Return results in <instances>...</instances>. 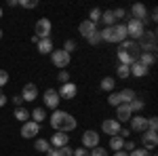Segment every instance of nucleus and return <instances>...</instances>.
I'll use <instances>...</instances> for the list:
<instances>
[{"label":"nucleus","mask_w":158,"mask_h":156,"mask_svg":"<svg viewBox=\"0 0 158 156\" xmlns=\"http://www.w3.org/2000/svg\"><path fill=\"white\" fill-rule=\"evenodd\" d=\"M51 127L55 131H61V133H70L76 129V118L72 114L63 112V110H55L53 116H51Z\"/></svg>","instance_id":"1"},{"label":"nucleus","mask_w":158,"mask_h":156,"mask_svg":"<svg viewBox=\"0 0 158 156\" xmlns=\"http://www.w3.org/2000/svg\"><path fill=\"white\" fill-rule=\"evenodd\" d=\"M101 42H124L127 40V25L124 23H116L112 27H103L101 32Z\"/></svg>","instance_id":"2"},{"label":"nucleus","mask_w":158,"mask_h":156,"mask_svg":"<svg viewBox=\"0 0 158 156\" xmlns=\"http://www.w3.org/2000/svg\"><path fill=\"white\" fill-rule=\"evenodd\" d=\"M141 42H137L141 51H150L156 53V32H143V36L139 38Z\"/></svg>","instance_id":"3"},{"label":"nucleus","mask_w":158,"mask_h":156,"mask_svg":"<svg viewBox=\"0 0 158 156\" xmlns=\"http://www.w3.org/2000/svg\"><path fill=\"white\" fill-rule=\"evenodd\" d=\"M124 25H127V34L131 38H135V40H139V38L143 36V32H146L143 23L137 21V19H129V23H124Z\"/></svg>","instance_id":"4"},{"label":"nucleus","mask_w":158,"mask_h":156,"mask_svg":"<svg viewBox=\"0 0 158 156\" xmlns=\"http://www.w3.org/2000/svg\"><path fill=\"white\" fill-rule=\"evenodd\" d=\"M70 59H72V57H70L63 48L51 53V61H53V65H55V68H68V65H70Z\"/></svg>","instance_id":"5"},{"label":"nucleus","mask_w":158,"mask_h":156,"mask_svg":"<svg viewBox=\"0 0 158 156\" xmlns=\"http://www.w3.org/2000/svg\"><path fill=\"white\" fill-rule=\"evenodd\" d=\"M34 30H36V34H34V36H38L40 40H42V38H49L51 30H53V23H51L47 17H42V19H38V21H36Z\"/></svg>","instance_id":"6"},{"label":"nucleus","mask_w":158,"mask_h":156,"mask_svg":"<svg viewBox=\"0 0 158 156\" xmlns=\"http://www.w3.org/2000/svg\"><path fill=\"white\" fill-rule=\"evenodd\" d=\"M42 99H44V106L51 110H57L59 108V95H57V89H47L44 91V95H42Z\"/></svg>","instance_id":"7"},{"label":"nucleus","mask_w":158,"mask_h":156,"mask_svg":"<svg viewBox=\"0 0 158 156\" xmlns=\"http://www.w3.org/2000/svg\"><path fill=\"white\" fill-rule=\"evenodd\" d=\"M76 93H78V86H76L74 82H65V84H61L59 89H57L59 99H74Z\"/></svg>","instance_id":"8"},{"label":"nucleus","mask_w":158,"mask_h":156,"mask_svg":"<svg viewBox=\"0 0 158 156\" xmlns=\"http://www.w3.org/2000/svg\"><path fill=\"white\" fill-rule=\"evenodd\" d=\"M120 51H124L129 57H133L135 61H137V57H139V53H141V48H139V44L135 42V40H124V42H120Z\"/></svg>","instance_id":"9"},{"label":"nucleus","mask_w":158,"mask_h":156,"mask_svg":"<svg viewBox=\"0 0 158 156\" xmlns=\"http://www.w3.org/2000/svg\"><path fill=\"white\" fill-rule=\"evenodd\" d=\"M97 145H99V135H97V131H85V133H82V148L93 150V148H97Z\"/></svg>","instance_id":"10"},{"label":"nucleus","mask_w":158,"mask_h":156,"mask_svg":"<svg viewBox=\"0 0 158 156\" xmlns=\"http://www.w3.org/2000/svg\"><path fill=\"white\" fill-rule=\"evenodd\" d=\"M38 131H40V124H36L34 120H27V122H23V124H21V137H25V139L36 137Z\"/></svg>","instance_id":"11"},{"label":"nucleus","mask_w":158,"mask_h":156,"mask_svg":"<svg viewBox=\"0 0 158 156\" xmlns=\"http://www.w3.org/2000/svg\"><path fill=\"white\" fill-rule=\"evenodd\" d=\"M101 131L106 133V135H110V137H114V135H118V131H120V122L118 120H112V118L103 120L101 122Z\"/></svg>","instance_id":"12"},{"label":"nucleus","mask_w":158,"mask_h":156,"mask_svg":"<svg viewBox=\"0 0 158 156\" xmlns=\"http://www.w3.org/2000/svg\"><path fill=\"white\" fill-rule=\"evenodd\" d=\"M141 144H143V148L146 150H154L158 145V133L154 131H143V135H141Z\"/></svg>","instance_id":"13"},{"label":"nucleus","mask_w":158,"mask_h":156,"mask_svg":"<svg viewBox=\"0 0 158 156\" xmlns=\"http://www.w3.org/2000/svg\"><path fill=\"white\" fill-rule=\"evenodd\" d=\"M21 99H23V101H27V103H30V101H34V99H36L38 97V89H36V84L34 82H27V84H23V91H21Z\"/></svg>","instance_id":"14"},{"label":"nucleus","mask_w":158,"mask_h":156,"mask_svg":"<svg viewBox=\"0 0 158 156\" xmlns=\"http://www.w3.org/2000/svg\"><path fill=\"white\" fill-rule=\"evenodd\" d=\"M131 129L135 133H143L148 131V118L146 116H141V114H137V116H131Z\"/></svg>","instance_id":"15"},{"label":"nucleus","mask_w":158,"mask_h":156,"mask_svg":"<svg viewBox=\"0 0 158 156\" xmlns=\"http://www.w3.org/2000/svg\"><path fill=\"white\" fill-rule=\"evenodd\" d=\"M49 144H51V145H55V148H63V145H68V144H70V135H68V133L57 131L55 135H51Z\"/></svg>","instance_id":"16"},{"label":"nucleus","mask_w":158,"mask_h":156,"mask_svg":"<svg viewBox=\"0 0 158 156\" xmlns=\"http://www.w3.org/2000/svg\"><path fill=\"white\" fill-rule=\"evenodd\" d=\"M131 13H133V19H137V21H146L148 19V9L146 4H141V2H137V4H133V9H131Z\"/></svg>","instance_id":"17"},{"label":"nucleus","mask_w":158,"mask_h":156,"mask_svg":"<svg viewBox=\"0 0 158 156\" xmlns=\"http://www.w3.org/2000/svg\"><path fill=\"white\" fill-rule=\"evenodd\" d=\"M131 116H133V114H131V110H129L127 103H122V106L116 108V120H118V122H129Z\"/></svg>","instance_id":"18"},{"label":"nucleus","mask_w":158,"mask_h":156,"mask_svg":"<svg viewBox=\"0 0 158 156\" xmlns=\"http://www.w3.org/2000/svg\"><path fill=\"white\" fill-rule=\"evenodd\" d=\"M137 61L141 63V65H146V68H150L154 61H156V53H150V51H141L139 53V57H137Z\"/></svg>","instance_id":"19"},{"label":"nucleus","mask_w":158,"mask_h":156,"mask_svg":"<svg viewBox=\"0 0 158 156\" xmlns=\"http://www.w3.org/2000/svg\"><path fill=\"white\" fill-rule=\"evenodd\" d=\"M38 51H40L42 55L53 53V51H55V48H53V40H51V38H42V40H38Z\"/></svg>","instance_id":"20"},{"label":"nucleus","mask_w":158,"mask_h":156,"mask_svg":"<svg viewBox=\"0 0 158 156\" xmlns=\"http://www.w3.org/2000/svg\"><path fill=\"white\" fill-rule=\"evenodd\" d=\"M95 30H97V25H95V23H91L89 19H86V21H82V23L78 25V32H80V34H82L85 38L89 36V34H93Z\"/></svg>","instance_id":"21"},{"label":"nucleus","mask_w":158,"mask_h":156,"mask_svg":"<svg viewBox=\"0 0 158 156\" xmlns=\"http://www.w3.org/2000/svg\"><path fill=\"white\" fill-rule=\"evenodd\" d=\"M118 97H120V103H127V106H129L135 99V91L133 89H122L120 93H118Z\"/></svg>","instance_id":"22"},{"label":"nucleus","mask_w":158,"mask_h":156,"mask_svg":"<svg viewBox=\"0 0 158 156\" xmlns=\"http://www.w3.org/2000/svg\"><path fill=\"white\" fill-rule=\"evenodd\" d=\"M30 118L34 120L36 124H40V122H44V118H47V112H44V108H34L32 114H30Z\"/></svg>","instance_id":"23"},{"label":"nucleus","mask_w":158,"mask_h":156,"mask_svg":"<svg viewBox=\"0 0 158 156\" xmlns=\"http://www.w3.org/2000/svg\"><path fill=\"white\" fill-rule=\"evenodd\" d=\"M131 74L137 76V78H143V76L148 74V68H146V65H141L139 61H135L133 65H131Z\"/></svg>","instance_id":"24"},{"label":"nucleus","mask_w":158,"mask_h":156,"mask_svg":"<svg viewBox=\"0 0 158 156\" xmlns=\"http://www.w3.org/2000/svg\"><path fill=\"white\" fill-rule=\"evenodd\" d=\"M122 145H124V139H122L120 135H114V137H110V148H112L114 152H120Z\"/></svg>","instance_id":"25"},{"label":"nucleus","mask_w":158,"mask_h":156,"mask_svg":"<svg viewBox=\"0 0 158 156\" xmlns=\"http://www.w3.org/2000/svg\"><path fill=\"white\" fill-rule=\"evenodd\" d=\"M114 84H116V80L112 78V76H106V78H101V91H108V93H112L114 91Z\"/></svg>","instance_id":"26"},{"label":"nucleus","mask_w":158,"mask_h":156,"mask_svg":"<svg viewBox=\"0 0 158 156\" xmlns=\"http://www.w3.org/2000/svg\"><path fill=\"white\" fill-rule=\"evenodd\" d=\"M101 21L106 23V27H112V25H116V19H114V13H112V11L101 13Z\"/></svg>","instance_id":"27"},{"label":"nucleus","mask_w":158,"mask_h":156,"mask_svg":"<svg viewBox=\"0 0 158 156\" xmlns=\"http://www.w3.org/2000/svg\"><path fill=\"white\" fill-rule=\"evenodd\" d=\"M34 148H36L38 152H44V154H47L51 150V144H49V139H36V141H34Z\"/></svg>","instance_id":"28"},{"label":"nucleus","mask_w":158,"mask_h":156,"mask_svg":"<svg viewBox=\"0 0 158 156\" xmlns=\"http://www.w3.org/2000/svg\"><path fill=\"white\" fill-rule=\"evenodd\" d=\"M15 118L23 124V122H27V120H30V112H27L25 108H17V110H15Z\"/></svg>","instance_id":"29"},{"label":"nucleus","mask_w":158,"mask_h":156,"mask_svg":"<svg viewBox=\"0 0 158 156\" xmlns=\"http://www.w3.org/2000/svg\"><path fill=\"white\" fill-rule=\"evenodd\" d=\"M118 61H120L122 65H129V68H131V65L135 63V59H133V57H129V55H127L124 51H120V48H118Z\"/></svg>","instance_id":"30"},{"label":"nucleus","mask_w":158,"mask_h":156,"mask_svg":"<svg viewBox=\"0 0 158 156\" xmlns=\"http://www.w3.org/2000/svg\"><path fill=\"white\" fill-rule=\"evenodd\" d=\"M143 106H146V103H143L141 99H137V97H135L133 101L129 103V110H131V114H135V112H141V110H143Z\"/></svg>","instance_id":"31"},{"label":"nucleus","mask_w":158,"mask_h":156,"mask_svg":"<svg viewBox=\"0 0 158 156\" xmlns=\"http://www.w3.org/2000/svg\"><path fill=\"white\" fill-rule=\"evenodd\" d=\"M86 42H89V44H93V47L99 44V42H101V34H99V30H95L93 34H89V36H86Z\"/></svg>","instance_id":"32"},{"label":"nucleus","mask_w":158,"mask_h":156,"mask_svg":"<svg viewBox=\"0 0 158 156\" xmlns=\"http://www.w3.org/2000/svg\"><path fill=\"white\" fill-rule=\"evenodd\" d=\"M129 74H131V68H129V65H118V68H116V76H118V78H129Z\"/></svg>","instance_id":"33"},{"label":"nucleus","mask_w":158,"mask_h":156,"mask_svg":"<svg viewBox=\"0 0 158 156\" xmlns=\"http://www.w3.org/2000/svg\"><path fill=\"white\" fill-rule=\"evenodd\" d=\"M89 21L97 25V21H101V11H99V9H91V13H89Z\"/></svg>","instance_id":"34"},{"label":"nucleus","mask_w":158,"mask_h":156,"mask_svg":"<svg viewBox=\"0 0 158 156\" xmlns=\"http://www.w3.org/2000/svg\"><path fill=\"white\" fill-rule=\"evenodd\" d=\"M148 131L158 133V118L156 116H150V118H148Z\"/></svg>","instance_id":"35"},{"label":"nucleus","mask_w":158,"mask_h":156,"mask_svg":"<svg viewBox=\"0 0 158 156\" xmlns=\"http://www.w3.org/2000/svg\"><path fill=\"white\" fill-rule=\"evenodd\" d=\"M19 2V6H23V9H36L38 6V0H17Z\"/></svg>","instance_id":"36"},{"label":"nucleus","mask_w":158,"mask_h":156,"mask_svg":"<svg viewBox=\"0 0 158 156\" xmlns=\"http://www.w3.org/2000/svg\"><path fill=\"white\" fill-rule=\"evenodd\" d=\"M108 103H110V106H114V108L122 106V103H120V97H118V93H110V97H108Z\"/></svg>","instance_id":"37"},{"label":"nucleus","mask_w":158,"mask_h":156,"mask_svg":"<svg viewBox=\"0 0 158 156\" xmlns=\"http://www.w3.org/2000/svg\"><path fill=\"white\" fill-rule=\"evenodd\" d=\"M129 156H150V150H146V148H135L133 152H129Z\"/></svg>","instance_id":"38"},{"label":"nucleus","mask_w":158,"mask_h":156,"mask_svg":"<svg viewBox=\"0 0 158 156\" xmlns=\"http://www.w3.org/2000/svg\"><path fill=\"white\" fill-rule=\"evenodd\" d=\"M91 156H108V150H106V148H101V145H97V148H93Z\"/></svg>","instance_id":"39"},{"label":"nucleus","mask_w":158,"mask_h":156,"mask_svg":"<svg viewBox=\"0 0 158 156\" xmlns=\"http://www.w3.org/2000/svg\"><path fill=\"white\" fill-rule=\"evenodd\" d=\"M57 78H59V82H63V84H65V82H70V72H68V70H61Z\"/></svg>","instance_id":"40"},{"label":"nucleus","mask_w":158,"mask_h":156,"mask_svg":"<svg viewBox=\"0 0 158 156\" xmlns=\"http://www.w3.org/2000/svg\"><path fill=\"white\" fill-rule=\"evenodd\" d=\"M122 150H127V152H133V150H135V141H133V139H124V145H122Z\"/></svg>","instance_id":"41"},{"label":"nucleus","mask_w":158,"mask_h":156,"mask_svg":"<svg viewBox=\"0 0 158 156\" xmlns=\"http://www.w3.org/2000/svg\"><path fill=\"white\" fill-rule=\"evenodd\" d=\"M74 48H76V42H74V40H68V42H65V44H63V51H65V53H68V55H70V53H72Z\"/></svg>","instance_id":"42"},{"label":"nucleus","mask_w":158,"mask_h":156,"mask_svg":"<svg viewBox=\"0 0 158 156\" xmlns=\"http://www.w3.org/2000/svg\"><path fill=\"white\" fill-rule=\"evenodd\" d=\"M9 82V72H4V70H0V89L4 86V84Z\"/></svg>","instance_id":"43"},{"label":"nucleus","mask_w":158,"mask_h":156,"mask_svg":"<svg viewBox=\"0 0 158 156\" xmlns=\"http://www.w3.org/2000/svg\"><path fill=\"white\" fill-rule=\"evenodd\" d=\"M74 156H91V152L86 148H78V150H74Z\"/></svg>","instance_id":"44"},{"label":"nucleus","mask_w":158,"mask_h":156,"mask_svg":"<svg viewBox=\"0 0 158 156\" xmlns=\"http://www.w3.org/2000/svg\"><path fill=\"white\" fill-rule=\"evenodd\" d=\"M112 13H114V19H122V17L127 15V11H124V9H116V11H112Z\"/></svg>","instance_id":"45"},{"label":"nucleus","mask_w":158,"mask_h":156,"mask_svg":"<svg viewBox=\"0 0 158 156\" xmlns=\"http://www.w3.org/2000/svg\"><path fill=\"white\" fill-rule=\"evenodd\" d=\"M47 156H63V152H61L59 148H51L49 152H47Z\"/></svg>","instance_id":"46"},{"label":"nucleus","mask_w":158,"mask_h":156,"mask_svg":"<svg viewBox=\"0 0 158 156\" xmlns=\"http://www.w3.org/2000/svg\"><path fill=\"white\" fill-rule=\"evenodd\" d=\"M61 152H63V156H74V150L70 148V145H63V148H59Z\"/></svg>","instance_id":"47"},{"label":"nucleus","mask_w":158,"mask_h":156,"mask_svg":"<svg viewBox=\"0 0 158 156\" xmlns=\"http://www.w3.org/2000/svg\"><path fill=\"white\" fill-rule=\"evenodd\" d=\"M13 103H15L17 108H21V103H23V99H21L19 95H15V97H13Z\"/></svg>","instance_id":"48"},{"label":"nucleus","mask_w":158,"mask_h":156,"mask_svg":"<svg viewBox=\"0 0 158 156\" xmlns=\"http://www.w3.org/2000/svg\"><path fill=\"white\" fill-rule=\"evenodd\" d=\"M6 106V95L2 93V89H0V108H4Z\"/></svg>","instance_id":"49"},{"label":"nucleus","mask_w":158,"mask_h":156,"mask_svg":"<svg viewBox=\"0 0 158 156\" xmlns=\"http://www.w3.org/2000/svg\"><path fill=\"white\" fill-rule=\"evenodd\" d=\"M114 156H129V152H122L120 150V152H114Z\"/></svg>","instance_id":"50"},{"label":"nucleus","mask_w":158,"mask_h":156,"mask_svg":"<svg viewBox=\"0 0 158 156\" xmlns=\"http://www.w3.org/2000/svg\"><path fill=\"white\" fill-rule=\"evenodd\" d=\"M0 19H2V9H0Z\"/></svg>","instance_id":"51"},{"label":"nucleus","mask_w":158,"mask_h":156,"mask_svg":"<svg viewBox=\"0 0 158 156\" xmlns=\"http://www.w3.org/2000/svg\"><path fill=\"white\" fill-rule=\"evenodd\" d=\"M0 38H2V30H0Z\"/></svg>","instance_id":"52"}]
</instances>
